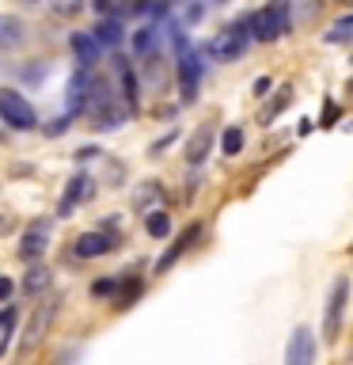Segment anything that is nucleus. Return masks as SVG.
I'll return each instance as SVG.
<instances>
[{
	"label": "nucleus",
	"mask_w": 353,
	"mask_h": 365,
	"mask_svg": "<svg viewBox=\"0 0 353 365\" xmlns=\"http://www.w3.org/2000/svg\"><path fill=\"white\" fill-rule=\"evenodd\" d=\"M53 316H57V297H46V301H38V308L31 312L27 327H23V339H19V354H23V358H31V354L46 342Z\"/></svg>",
	"instance_id": "f257e3e1"
},
{
	"label": "nucleus",
	"mask_w": 353,
	"mask_h": 365,
	"mask_svg": "<svg viewBox=\"0 0 353 365\" xmlns=\"http://www.w3.org/2000/svg\"><path fill=\"white\" fill-rule=\"evenodd\" d=\"M247 27L258 42H273L281 31H289V8H285V0H273V4L258 8L255 16L247 19Z\"/></svg>",
	"instance_id": "f03ea898"
},
{
	"label": "nucleus",
	"mask_w": 353,
	"mask_h": 365,
	"mask_svg": "<svg viewBox=\"0 0 353 365\" xmlns=\"http://www.w3.org/2000/svg\"><path fill=\"white\" fill-rule=\"evenodd\" d=\"M0 118H4L11 130H34L38 118H34V107L27 99L19 96V91H0Z\"/></svg>",
	"instance_id": "7ed1b4c3"
},
{
	"label": "nucleus",
	"mask_w": 353,
	"mask_h": 365,
	"mask_svg": "<svg viewBox=\"0 0 353 365\" xmlns=\"http://www.w3.org/2000/svg\"><path fill=\"white\" fill-rule=\"evenodd\" d=\"M346 297H349V278L342 274V278H334V285H330V297H327V316H323V339H327V342H334L338 331H342Z\"/></svg>",
	"instance_id": "20e7f679"
},
{
	"label": "nucleus",
	"mask_w": 353,
	"mask_h": 365,
	"mask_svg": "<svg viewBox=\"0 0 353 365\" xmlns=\"http://www.w3.org/2000/svg\"><path fill=\"white\" fill-rule=\"evenodd\" d=\"M247 46H251V38H247L243 27H224L209 42V53L216 57V61H239V57L247 53Z\"/></svg>",
	"instance_id": "39448f33"
},
{
	"label": "nucleus",
	"mask_w": 353,
	"mask_h": 365,
	"mask_svg": "<svg viewBox=\"0 0 353 365\" xmlns=\"http://www.w3.org/2000/svg\"><path fill=\"white\" fill-rule=\"evenodd\" d=\"M285 365H315V339L312 327H296L289 346H285Z\"/></svg>",
	"instance_id": "423d86ee"
},
{
	"label": "nucleus",
	"mask_w": 353,
	"mask_h": 365,
	"mask_svg": "<svg viewBox=\"0 0 353 365\" xmlns=\"http://www.w3.org/2000/svg\"><path fill=\"white\" fill-rule=\"evenodd\" d=\"M118 247V236L114 232H84L76 240V255L80 259H99V255H110V251Z\"/></svg>",
	"instance_id": "0eeeda50"
},
{
	"label": "nucleus",
	"mask_w": 353,
	"mask_h": 365,
	"mask_svg": "<svg viewBox=\"0 0 353 365\" xmlns=\"http://www.w3.org/2000/svg\"><path fill=\"white\" fill-rule=\"evenodd\" d=\"M209 148H213V125L205 122L190 133V141H186V164H201V160L209 156Z\"/></svg>",
	"instance_id": "6e6552de"
},
{
	"label": "nucleus",
	"mask_w": 353,
	"mask_h": 365,
	"mask_svg": "<svg viewBox=\"0 0 353 365\" xmlns=\"http://www.w3.org/2000/svg\"><path fill=\"white\" fill-rule=\"evenodd\" d=\"M23 38H27V31H23V19L8 16V11H0V50H19Z\"/></svg>",
	"instance_id": "1a4fd4ad"
},
{
	"label": "nucleus",
	"mask_w": 353,
	"mask_h": 365,
	"mask_svg": "<svg viewBox=\"0 0 353 365\" xmlns=\"http://www.w3.org/2000/svg\"><path fill=\"white\" fill-rule=\"evenodd\" d=\"M68 46H73V53H76L80 68H91V65H99V53H102V46H99L95 38H91V34H84V31H80V34H73V42H68Z\"/></svg>",
	"instance_id": "9d476101"
},
{
	"label": "nucleus",
	"mask_w": 353,
	"mask_h": 365,
	"mask_svg": "<svg viewBox=\"0 0 353 365\" xmlns=\"http://www.w3.org/2000/svg\"><path fill=\"white\" fill-rule=\"evenodd\" d=\"M91 190H95V182H91L88 175H73V179H68V190H65V198H61V217H68V210H73L76 202L91 198Z\"/></svg>",
	"instance_id": "9b49d317"
},
{
	"label": "nucleus",
	"mask_w": 353,
	"mask_h": 365,
	"mask_svg": "<svg viewBox=\"0 0 353 365\" xmlns=\"http://www.w3.org/2000/svg\"><path fill=\"white\" fill-rule=\"evenodd\" d=\"M179 88H182V99H194V96H198V61H194V53H182Z\"/></svg>",
	"instance_id": "f8f14e48"
},
{
	"label": "nucleus",
	"mask_w": 353,
	"mask_h": 365,
	"mask_svg": "<svg viewBox=\"0 0 353 365\" xmlns=\"http://www.w3.org/2000/svg\"><path fill=\"white\" fill-rule=\"evenodd\" d=\"M198 232H201V228H198V225H190V228H186V232H182V236L175 240V244H171V251H167V255H164V259H159V262H156V270H167V267H171V262H175V259L182 255V251H186V247L194 244V240H198Z\"/></svg>",
	"instance_id": "ddd939ff"
},
{
	"label": "nucleus",
	"mask_w": 353,
	"mask_h": 365,
	"mask_svg": "<svg viewBox=\"0 0 353 365\" xmlns=\"http://www.w3.org/2000/svg\"><path fill=\"white\" fill-rule=\"evenodd\" d=\"M99 46H118L122 42V23L114 19V16H102L99 19V27H95V34H91Z\"/></svg>",
	"instance_id": "4468645a"
},
{
	"label": "nucleus",
	"mask_w": 353,
	"mask_h": 365,
	"mask_svg": "<svg viewBox=\"0 0 353 365\" xmlns=\"http://www.w3.org/2000/svg\"><path fill=\"white\" fill-rule=\"evenodd\" d=\"M46 251V228H31L27 236H23V244H19V255L23 259H38Z\"/></svg>",
	"instance_id": "2eb2a0df"
},
{
	"label": "nucleus",
	"mask_w": 353,
	"mask_h": 365,
	"mask_svg": "<svg viewBox=\"0 0 353 365\" xmlns=\"http://www.w3.org/2000/svg\"><path fill=\"white\" fill-rule=\"evenodd\" d=\"M144 228H148V236L152 240H164L167 232H171V217H167V210H148V221H144Z\"/></svg>",
	"instance_id": "dca6fc26"
},
{
	"label": "nucleus",
	"mask_w": 353,
	"mask_h": 365,
	"mask_svg": "<svg viewBox=\"0 0 353 365\" xmlns=\"http://www.w3.org/2000/svg\"><path fill=\"white\" fill-rule=\"evenodd\" d=\"M46 285H50V270H46L42 262H38V267H31V270H27V278H23V289L34 297V293H42Z\"/></svg>",
	"instance_id": "f3484780"
},
{
	"label": "nucleus",
	"mask_w": 353,
	"mask_h": 365,
	"mask_svg": "<svg viewBox=\"0 0 353 365\" xmlns=\"http://www.w3.org/2000/svg\"><path fill=\"white\" fill-rule=\"evenodd\" d=\"M11 331H16V308H0V358L8 354V339H11Z\"/></svg>",
	"instance_id": "a211bd4d"
},
{
	"label": "nucleus",
	"mask_w": 353,
	"mask_h": 365,
	"mask_svg": "<svg viewBox=\"0 0 353 365\" xmlns=\"http://www.w3.org/2000/svg\"><path fill=\"white\" fill-rule=\"evenodd\" d=\"M285 8H293L289 23H304V19H312L319 11V0H285Z\"/></svg>",
	"instance_id": "6ab92c4d"
},
{
	"label": "nucleus",
	"mask_w": 353,
	"mask_h": 365,
	"mask_svg": "<svg viewBox=\"0 0 353 365\" xmlns=\"http://www.w3.org/2000/svg\"><path fill=\"white\" fill-rule=\"evenodd\" d=\"M353 38V16H342L338 23H330V31H327V42L334 46V42H349Z\"/></svg>",
	"instance_id": "aec40b11"
},
{
	"label": "nucleus",
	"mask_w": 353,
	"mask_h": 365,
	"mask_svg": "<svg viewBox=\"0 0 353 365\" xmlns=\"http://www.w3.org/2000/svg\"><path fill=\"white\" fill-rule=\"evenodd\" d=\"M221 148L228 156H236L239 148H243V130H239V125H228V130L221 133Z\"/></svg>",
	"instance_id": "412c9836"
},
{
	"label": "nucleus",
	"mask_w": 353,
	"mask_h": 365,
	"mask_svg": "<svg viewBox=\"0 0 353 365\" xmlns=\"http://www.w3.org/2000/svg\"><path fill=\"white\" fill-rule=\"evenodd\" d=\"M148 202H164V190H159L156 187V182H152V187H144V190H137V210H141V213H148Z\"/></svg>",
	"instance_id": "4be33fe9"
},
{
	"label": "nucleus",
	"mask_w": 353,
	"mask_h": 365,
	"mask_svg": "<svg viewBox=\"0 0 353 365\" xmlns=\"http://www.w3.org/2000/svg\"><path fill=\"white\" fill-rule=\"evenodd\" d=\"M289 103H293V91H289V88H281V96H278V99L270 103V110L262 114V122H270L273 114H278V110H285V107H289Z\"/></svg>",
	"instance_id": "5701e85b"
},
{
	"label": "nucleus",
	"mask_w": 353,
	"mask_h": 365,
	"mask_svg": "<svg viewBox=\"0 0 353 365\" xmlns=\"http://www.w3.org/2000/svg\"><path fill=\"white\" fill-rule=\"evenodd\" d=\"M80 8H84V0H53V11H57V16H76Z\"/></svg>",
	"instance_id": "b1692460"
},
{
	"label": "nucleus",
	"mask_w": 353,
	"mask_h": 365,
	"mask_svg": "<svg viewBox=\"0 0 353 365\" xmlns=\"http://www.w3.org/2000/svg\"><path fill=\"white\" fill-rule=\"evenodd\" d=\"M152 38H156V31H152V27L137 31V38H133V50H137V53H144L148 46H152Z\"/></svg>",
	"instance_id": "393cba45"
},
{
	"label": "nucleus",
	"mask_w": 353,
	"mask_h": 365,
	"mask_svg": "<svg viewBox=\"0 0 353 365\" xmlns=\"http://www.w3.org/2000/svg\"><path fill=\"white\" fill-rule=\"evenodd\" d=\"M114 289H118V282H114V278H99V282H91V293H95V297H110Z\"/></svg>",
	"instance_id": "a878e982"
},
{
	"label": "nucleus",
	"mask_w": 353,
	"mask_h": 365,
	"mask_svg": "<svg viewBox=\"0 0 353 365\" xmlns=\"http://www.w3.org/2000/svg\"><path fill=\"white\" fill-rule=\"evenodd\" d=\"M91 8H95V16H110V11H114V0H91Z\"/></svg>",
	"instance_id": "bb28decb"
},
{
	"label": "nucleus",
	"mask_w": 353,
	"mask_h": 365,
	"mask_svg": "<svg viewBox=\"0 0 353 365\" xmlns=\"http://www.w3.org/2000/svg\"><path fill=\"white\" fill-rule=\"evenodd\" d=\"M4 301H11V282L0 278V304H4Z\"/></svg>",
	"instance_id": "cd10ccee"
}]
</instances>
